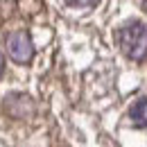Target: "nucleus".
<instances>
[{
  "instance_id": "7ed1b4c3",
  "label": "nucleus",
  "mask_w": 147,
  "mask_h": 147,
  "mask_svg": "<svg viewBox=\"0 0 147 147\" xmlns=\"http://www.w3.org/2000/svg\"><path fill=\"white\" fill-rule=\"evenodd\" d=\"M34 100L25 93H9L5 97V113L14 120H30L34 115Z\"/></svg>"
},
{
  "instance_id": "423d86ee",
  "label": "nucleus",
  "mask_w": 147,
  "mask_h": 147,
  "mask_svg": "<svg viewBox=\"0 0 147 147\" xmlns=\"http://www.w3.org/2000/svg\"><path fill=\"white\" fill-rule=\"evenodd\" d=\"M2 68H5V61H2V55H0V75H2Z\"/></svg>"
},
{
  "instance_id": "f03ea898",
  "label": "nucleus",
  "mask_w": 147,
  "mask_h": 147,
  "mask_svg": "<svg viewBox=\"0 0 147 147\" xmlns=\"http://www.w3.org/2000/svg\"><path fill=\"white\" fill-rule=\"evenodd\" d=\"M7 55L16 63H30L34 57V43L25 30H16L7 36Z\"/></svg>"
},
{
  "instance_id": "f257e3e1",
  "label": "nucleus",
  "mask_w": 147,
  "mask_h": 147,
  "mask_svg": "<svg viewBox=\"0 0 147 147\" xmlns=\"http://www.w3.org/2000/svg\"><path fill=\"white\" fill-rule=\"evenodd\" d=\"M118 45L131 61H147V25L134 20L118 30Z\"/></svg>"
},
{
  "instance_id": "39448f33",
  "label": "nucleus",
  "mask_w": 147,
  "mask_h": 147,
  "mask_svg": "<svg viewBox=\"0 0 147 147\" xmlns=\"http://www.w3.org/2000/svg\"><path fill=\"white\" fill-rule=\"evenodd\" d=\"M66 5H70V7H93V5H97V0H63Z\"/></svg>"
},
{
  "instance_id": "20e7f679",
  "label": "nucleus",
  "mask_w": 147,
  "mask_h": 147,
  "mask_svg": "<svg viewBox=\"0 0 147 147\" xmlns=\"http://www.w3.org/2000/svg\"><path fill=\"white\" fill-rule=\"evenodd\" d=\"M129 118H131V122H134L136 127L147 129V97H140V100H136V102L131 104Z\"/></svg>"
},
{
  "instance_id": "0eeeda50",
  "label": "nucleus",
  "mask_w": 147,
  "mask_h": 147,
  "mask_svg": "<svg viewBox=\"0 0 147 147\" xmlns=\"http://www.w3.org/2000/svg\"><path fill=\"white\" fill-rule=\"evenodd\" d=\"M143 9H145V11H147V0H143Z\"/></svg>"
}]
</instances>
